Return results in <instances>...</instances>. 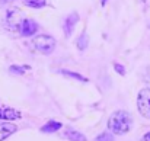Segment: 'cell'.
I'll use <instances>...</instances> for the list:
<instances>
[{"label": "cell", "instance_id": "3957f363", "mask_svg": "<svg viewBox=\"0 0 150 141\" xmlns=\"http://www.w3.org/2000/svg\"><path fill=\"white\" fill-rule=\"evenodd\" d=\"M137 108L139 112L150 119V89H143L140 90V93L137 96Z\"/></svg>", "mask_w": 150, "mask_h": 141}, {"label": "cell", "instance_id": "7c38bea8", "mask_svg": "<svg viewBox=\"0 0 150 141\" xmlns=\"http://www.w3.org/2000/svg\"><path fill=\"white\" fill-rule=\"evenodd\" d=\"M29 68H31L29 66H10V67H9V71H10L12 74H19V76H22V74H25V71L29 70Z\"/></svg>", "mask_w": 150, "mask_h": 141}, {"label": "cell", "instance_id": "ac0fdd59", "mask_svg": "<svg viewBox=\"0 0 150 141\" xmlns=\"http://www.w3.org/2000/svg\"><path fill=\"white\" fill-rule=\"evenodd\" d=\"M143 1H144V0H143Z\"/></svg>", "mask_w": 150, "mask_h": 141}, {"label": "cell", "instance_id": "7a4b0ae2", "mask_svg": "<svg viewBox=\"0 0 150 141\" xmlns=\"http://www.w3.org/2000/svg\"><path fill=\"white\" fill-rule=\"evenodd\" d=\"M31 44L38 52H41L44 55H48L55 48V39L50 35H38V37L32 38Z\"/></svg>", "mask_w": 150, "mask_h": 141}, {"label": "cell", "instance_id": "4fadbf2b", "mask_svg": "<svg viewBox=\"0 0 150 141\" xmlns=\"http://www.w3.org/2000/svg\"><path fill=\"white\" fill-rule=\"evenodd\" d=\"M88 44H89V37H88L86 34H82V35L79 37V39H77V48H79L80 51H85V49L88 48Z\"/></svg>", "mask_w": 150, "mask_h": 141}, {"label": "cell", "instance_id": "5bb4252c", "mask_svg": "<svg viewBox=\"0 0 150 141\" xmlns=\"http://www.w3.org/2000/svg\"><path fill=\"white\" fill-rule=\"evenodd\" d=\"M96 141H114V137H112V134H111V133L103 131L102 134H99V135L96 137Z\"/></svg>", "mask_w": 150, "mask_h": 141}, {"label": "cell", "instance_id": "6da1fadb", "mask_svg": "<svg viewBox=\"0 0 150 141\" xmlns=\"http://www.w3.org/2000/svg\"><path fill=\"white\" fill-rule=\"evenodd\" d=\"M133 127V116L127 111H115L108 119V130L112 134L124 135Z\"/></svg>", "mask_w": 150, "mask_h": 141}, {"label": "cell", "instance_id": "2e32d148", "mask_svg": "<svg viewBox=\"0 0 150 141\" xmlns=\"http://www.w3.org/2000/svg\"><path fill=\"white\" fill-rule=\"evenodd\" d=\"M142 141H150V131H149V133H146V134L143 135Z\"/></svg>", "mask_w": 150, "mask_h": 141}, {"label": "cell", "instance_id": "52a82bcc", "mask_svg": "<svg viewBox=\"0 0 150 141\" xmlns=\"http://www.w3.org/2000/svg\"><path fill=\"white\" fill-rule=\"evenodd\" d=\"M79 22V15L74 12V13H71V15H69L67 18H66V20H64V25H63V29H64V34H66V37H70L71 34H73V31H74V26H76V23Z\"/></svg>", "mask_w": 150, "mask_h": 141}, {"label": "cell", "instance_id": "277c9868", "mask_svg": "<svg viewBox=\"0 0 150 141\" xmlns=\"http://www.w3.org/2000/svg\"><path fill=\"white\" fill-rule=\"evenodd\" d=\"M18 29H19V34L22 37H32L38 31V23L34 19H22Z\"/></svg>", "mask_w": 150, "mask_h": 141}, {"label": "cell", "instance_id": "9c48e42d", "mask_svg": "<svg viewBox=\"0 0 150 141\" xmlns=\"http://www.w3.org/2000/svg\"><path fill=\"white\" fill-rule=\"evenodd\" d=\"M64 135L70 141H86V135H83L82 133H79L76 130H67Z\"/></svg>", "mask_w": 150, "mask_h": 141}, {"label": "cell", "instance_id": "8fae6325", "mask_svg": "<svg viewBox=\"0 0 150 141\" xmlns=\"http://www.w3.org/2000/svg\"><path fill=\"white\" fill-rule=\"evenodd\" d=\"M28 7H32V9H41L47 4V0H25L23 1Z\"/></svg>", "mask_w": 150, "mask_h": 141}, {"label": "cell", "instance_id": "9a60e30c", "mask_svg": "<svg viewBox=\"0 0 150 141\" xmlns=\"http://www.w3.org/2000/svg\"><path fill=\"white\" fill-rule=\"evenodd\" d=\"M114 68H115V71H117V73H120L121 76H124V74H125V68H124L121 64H118V63H114Z\"/></svg>", "mask_w": 150, "mask_h": 141}, {"label": "cell", "instance_id": "e0dca14e", "mask_svg": "<svg viewBox=\"0 0 150 141\" xmlns=\"http://www.w3.org/2000/svg\"><path fill=\"white\" fill-rule=\"evenodd\" d=\"M106 1H108V0H100V4H102V6H105V4H106Z\"/></svg>", "mask_w": 150, "mask_h": 141}, {"label": "cell", "instance_id": "8992f818", "mask_svg": "<svg viewBox=\"0 0 150 141\" xmlns=\"http://www.w3.org/2000/svg\"><path fill=\"white\" fill-rule=\"evenodd\" d=\"M16 130H18V127L15 124L7 122V121H0V141H4L7 137L15 134Z\"/></svg>", "mask_w": 150, "mask_h": 141}, {"label": "cell", "instance_id": "30bf717a", "mask_svg": "<svg viewBox=\"0 0 150 141\" xmlns=\"http://www.w3.org/2000/svg\"><path fill=\"white\" fill-rule=\"evenodd\" d=\"M60 73H61L63 76H66V77L76 79V80H79V82H88V79H86L85 76H82V74H79V73H74V71H70V70H66V68L60 70Z\"/></svg>", "mask_w": 150, "mask_h": 141}, {"label": "cell", "instance_id": "ba28073f", "mask_svg": "<svg viewBox=\"0 0 150 141\" xmlns=\"http://www.w3.org/2000/svg\"><path fill=\"white\" fill-rule=\"evenodd\" d=\"M63 127V124L61 122H58V121H54V119H51V121H48L45 125H42L41 127V133H55V131H58L60 128Z\"/></svg>", "mask_w": 150, "mask_h": 141}, {"label": "cell", "instance_id": "5b68a950", "mask_svg": "<svg viewBox=\"0 0 150 141\" xmlns=\"http://www.w3.org/2000/svg\"><path fill=\"white\" fill-rule=\"evenodd\" d=\"M22 118V114L18 111V109H13V108H9L6 105H1L0 103V121H18Z\"/></svg>", "mask_w": 150, "mask_h": 141}]
</instances>
